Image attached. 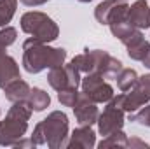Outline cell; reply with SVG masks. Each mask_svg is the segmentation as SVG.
Segmentation results:
<instances>
[{
  "label": "cell",
  "instance_id": "obj_1",
  "mask_svg": "<svg viewBox=\"0 0 150 149\" xmlns=\"http://www.w3.org/2000/svg\"><path fill=\"white\" fill-rule=\"evenodd\" d=\"M67 62V49L51 47L33 37L23 42V69L28 74H38L45 69L61 67Z\"/></svg>",
  "mask_w": 150,
  "mask_h": 149
},
{
  "label": "cell",
  "instance_id": "obj_2",
  "mask_svg": "<svg viewBox=\"0 0 150 149\" xmlns=\"http://www.w3.org/2000/svg\"><path fill=\"white\" fill-rule=\"evenodd\" d=\"M35 146L47 144L51 149L67 148L68 139V116L61 111H52L45 119L35 125L30 137Z\"/></svg>",
  "mask_w": 150,
  "mask_h": 149
},
{
  "label": "cell",
  "instance_id": "obj_3",
  "mask_svg": "<svg viewBox=\"0 0 150 149\" xmlns=\"http://www.w3.org/2000/svg\"><path fill=\"white\" fill-rule=\"evenodd\" d=\"M70 63L80 70V74H101L105 79H115L124 69L120 60L103 49H86V53L74 56Z\"/></svg>",
  "mask_w": 150,
  "mask_h": 149
},
{
  "label": "cell",
  "instance_id": "obj_4",
  "mask_svg": "<svg viewBox=\"0 0 150 149\" xmlns=\"http://www.w3.org/2000/svg\"><path fill=\"white\" fill-rule=\"evenodd\" d=\"M21 30L40 42H52L59 37V27L45 12L28 11L21 16Z\"/></svg>",
  "mask_w": 150,
  "mask_h": 149
},
{
  "label": "cell",
  "instance_id": "obj_5",
  "mask_svg": "<svg viewBox=\"0 0 150 149\" xmlns=\"http://www.w3.org/2000/svg\"><path fill=\"white\" fill-rule=\"evenodd\" d=\"M126 121V112L122 109V93L120 95H113L112 98L107 102V107L103 109V112H100L98 116V132L100 135L107 137L112 132L122 130Z\"/></svg>",
  "mask_w": 150,
  "mask_h": 149
},
{
  "label": "cell",
  "instance_id": "obj_6",
  "mask_svg": "<svg viewBox=\"0 0 150 149\" xmlns=\"http://www.w3.org/2000/svg\"><path fill=\"white\" fill-rule=\"evenodd\" d=\"M80 93L96 104H107L115 95L112 84H108L101 74H86L80 81Z\"/></svg>",
  "mask_w": 150,
  "mask_h": 149
},
{
  "label": "cell",
  "instance_id": "obj_7",
  "mask_svg": "<svg viewBox=\"0 0 150 149\" xmlns=\"http://www.w3.org/2000/svg\"><path fill=\"white\" fill-rule=\"evenodd\" d=\"M150 102V74L140 75L136 84L122 93V109L124 112H136L140 107Z\"/></svg>",
  "mask_w": 150,
  "mask_h": 149
},
{
  "label": "cell",
  "instance_id": "obj_8",
  "mask_svg": "<svg viewBox=\"0 0 150 149\" xmlns=\"http://www.w3.org/2000/svg\"><path fill=\"white\" fill-rule=\"evenodd\" d=\"M80 81H82L80 70L72 63L49 69V74H47V82L56 91H61V90H67V88H79Z\"/></svg>",
  "mask_w": 150,
  "mask_h": 149
},
{
  "label": "cell",
  "instance_id": "obj_9",
  "mask_svg": "<svg viewBox=\"0 0 150 149\" xmlns=\"http://www.w3.org/2000/svg\"><path fill=\"white\" fill-rule=\"evenodd\" d=\"M26 130L28 121L7 114L5 119L0 121V146H14L18 140L25 137Z\"/></svg>",
  "mask_w": 150,
  "mask_h": 149
},
{
  "label": "cell",
  "instance_id": "obj_10",
  "mask_svg": "<svg viewBox=\"0 0 150 149\" xmlns=\"http://www.w3.org/2000/svg\"><path fill=\"white\" fill-rule=\"evenodd\" d=\"M74 114H75V119L79 125H87V126H93L96 121H98V116H100V109H98V104L86 98L82 93L77 100L74 107Z\"/></svg>",
  "mask_w": 150,
  "mask_h": 149
},
{
  "label": "cell",
  "instance_id": "obj_11",
  "mask_svg": "<svg viewBox=\"0 0 150 149\" xmlns=\"http://www.w3.org/2000/svg\"><path fill=\"white\" fill-rule=\"evenodd\" d=\"M94 146H96V133L87 125H80L79 128H75L70 139L67 140L68 149H93Z\"/></svg>",
  "mask_w": 150,
  "mask_h": 149
},
{
  "label": "cell",
  "instance_id": "obj_12",
  "mask_svg": "<svg viewBox=\"0 0 150 149\" xmlns=\"http://www.w3.org/2000/svg\"><path fill=\"white\" fill-rule=\"evenodd\" d=\"M124 46L127 49V56L134 62H143L150 53V42L145 39L142 30H134V34L124 42Z\"/></svg>",
  "mask_w": 150,
  "mask_h": 149
},
{
  "label": "cell",
  "instance_id": "obj_13",
  "mask_svg": "<svg viewBox=\"0 0 150 149\" xmlns=\"http://www.w3.org/2000/svg\"><path fill=\"white\" fill-rule=\"evenodd\" d=\"M127 21L138 30L150 28V5L147 4V0H136L133 5H129Z\"/></svg>",
  "mask_w": 150,
  "mask_h": 149
},
{
  "label": "cell",
  "instance_id": "obj_14",
  "mask_svg": "<svg viewBox=\"0 0 150 149\" xmlns=\"http://www.w3.org/2000/svg\"><path fill=\"white\" fill-rule=\"evenodd\" d=\"M19 65L12 56H9L5 51L0 53V88L4 90L9 82L14 79H19Z\"/></svg>",
  "mask_w": 150,
  "mask_h": 149
},
{
  "label": "cell",
  "instance_id": "obj_15",
  "mask_svg": "<svg viewBox=\"0 0 150 149\" xmlns=\"http://www.w3.org/2000/svg\"><path fill=\"white\" fill-rule=\"evenodd\" d=\"M30 90H32V88L28 86V82L19 77V79H14L12 82H9V84L4 88V95H5V98H7L9 102H12V104H14V102H23V100L28 98Z\"/></svg>",
  "mask_w": 150,
  "mask_h": 149
},
{
  "label": "cell",
  "instance_id": "obj_16",
  "mask_svg": "<svg viewBox=\"0 0 150 149\" xmlns=\"http://www.w3.org/2000/svg\"><path fill=\"white\" fill-rule=\"evenodd\" d=\"M26 102L30 104L32 111L42 112L45 107H49L51 97H49V93H45V91L40 90V88H32V90H30V95H28V98H26Z\"/></svg>",
  "mask_w": 150,
  "mask_h": 149
},
{
  "label": "cell",
  "instance_id": "obj_17",
  "mask_svg": "<svg viewBox=\"0 0 150 149\" xmlns=\"http://www.w3.org/2000/svg\"><path fill=\"white\" fill-rule=\"evenodd\" d=\"M108 27H110L112 35L115 39H119L122 44L134 34V30H138V28H134V27L127 21V18H126V19H120V21H115V23H110Z\"/></svg>",
  "mask_w": 150,
  "mask_h": 149
},
{
  "label": "cell",
  "instance_id": "obj_18",
  "mask_svg": "<svg viewBox=\"0 0 150 149\" xmlns=\"http://www.w3.org/2000/svg\"><path fill=\"white\" fill-rule=\"evenodd\" d=\"M98 148H100V149H107V148H127V135H126L122 130L112 132L110 135L103 137V139L98 142Z\"/></svg>",
  "mask_w": 150,
  "mask_h": 149
},
{
  "label": "cell",
  "instance_id": "obj_19",
  "mask_svg": "<svg viewBox=\"0 0 150 149\" xmlns=\"http://www.w3.org/2000/svg\"><path fill=\"white\" fill-rule=\"evenodd\" d=\"M138 77H140V75L136 74V70H133V69H122V70L117 74L115 81H117L119 90H120L122 93H126V91H129V90L136 84Z\"/></svg>",
  "mask_w": 150,
  "mask_h": 149
},
{
  "label": "cell",
  "instance_id": "obj_20",
  "mask_svg": "<svg viewBox=\"0 0 150 149\" xmlns=\"http://www.w3.org/2000/svg\"><path fill=\"white\" fill-rule=\"evenodd\" d=\"M18 0H0V27H7L16 14Z\"/></svg>",
  "mask_w": 150,
  "mask_h": 149
},
{
  "label": "cell",
  "instance_id": "obj_21",
  "mask_svg": "<svg viewBox=\"0 0 150 149\" xmlns=\"http://www.w3.org/2000/svg\"><path fill=\"white\" fill-rule=\"evenodd\" d=\"M117 0H103L96 5L94 9V18L100 25H108V18H110V12H112L113 5H115Z\"/></svg>",
  "mask_w": 150,
  "mask_h": 149
},
{
  "label": "cell",
  "instance_id": "obj_22",
  "mask_svg": "<svg viewBox=\"0 0 150 149\" xmlns=\"http://www.w3.org/2000/svg\"><path fill=\"white\" fill-rule=\"evenodd\" d=\"M32 112L33 111H32L30 104H28L26 100H23V102H14L7 114H9V116H14V117H19V119H25V121H30Z\"/></svg>",
  "mask_w": 150,
  "mask_h": 149
},
{
  "label": "cell",
  "instance_id": "obj_23",
  "mask_svg": "<svg viewBox=\"0 0 150 149\" xmlns=\"http://www.w3.org/2000/svg\"><path fill=\"white\" fill-rule=\"evenodd\" d=\"M129 121H133V123H136L140 126L150 128V104H145L136 112H131L129 114Z\"/></svg>",
  "mask_w": 150,
  "mask_h": 149
},
{
  "label": "cell",
  "instance_id": "obj_24",
  "mask_svg": "<svg viewBox=\"0 0 150 149\" xmlns=\"http://www.w3.org/2000/svg\"><path fill=\"white\" fill-rule=\"evenodd\" d=\"M79 97H80V93L77 91V88H67V90L58 91V100L65 107H74L79 100Z\"/></svg>",
  "mask_w": 150,
  "mask_h": 149
},
{
  "label": "cell",
  "instance_id": "obj_25",
  "mask_svg": "<svg viewBox=\"0 0 150 149\" xmlns=\"http://www.w3.org/2000/svg\"><path fill=\"white\" fill-rule=\"evenodd\" d=\"M16 39H18V30L16 28H12V27H2V30H0V44L2 46H5V47H9L11 44H14L16 42Z\"/></svg>",
  "mask_w": 150,
  "mask_h": 149
},
{
  "label": "cell",
  "instance_id": "obj_26",
  "mask_svg": "<svg viewBox=\"0 0 150 149\" xmlns=\"http://www.w3.org/2000/svg\"><path fill=\"white\" fill-rule=\"evenodd\" d=\"M23 5H26V7H37V5H44V4H47L49 0H19Z\"/></svg>",
  "mask_w": 150,
  "mask_h": 149
},
{
  "label": "cell",
  "instance_id": "obj_27",
  "mask_svg": "<svg viewBox=\"0 0 150 149\" xmlns=\"http://www.w3.org/2000/svg\"><path fill=\"white\" fill-rule=\"evenodd\" d=\"M127 148H149V144H145L143 140L140 139H127Z\"/></svg>",
  "mask_w": 150,
  "mask_h": 149
},
{
  "label": "cell",
  "instance_id": "obj_28",
  "mask_svg": "<svg viewBox=\"0 0 150 149\" xmlns=\"http://www.w3.org/2000/svg\"><path fill=\"white\" fill-rule=\"evenodd\" d=\"M14 148H35V144H33V140L32 139H28V140H18L16 144H14Z\"/></svg>",
  "mask_w": 150,
  "mask_h": 149
},
{
  "label": "cell",
  "instance_id": "obj_29",
  "mask_svg": "<svg viewBox=\"0 0 150 149\" xmlns=\"http://www.w3.org/2000/svg\"><path fill=\"white\" fill-rule=\"evenodd\" d=\"M142 63H143L145 67H149V69H150V53H149V54H147V56H145V60H143Z\"/></svg>",
  "mask_w": 150,
  "mask_h": 149
},
{
  "label": "cell",
  "instance_id": "obj_30",
  "mask_svg": "<svg viewBox=\"0 0 150 149\" xmlns=\"http://www.w3.org/2000/svg\"><path fill=\"white\" fill-rule=\"evenodd\" d=\"M79 2H82V4H89V2H93V0H79Z\"/></svg>",
  "mask_w": 150,
  "mask_h": 149
},
{
  "label": "cell",
  "instance_id": "obj_31",
  "mask_svg": "<svg viewBox=\"0 0 150 149\" xmlns=\"http://www.w3.org/2000/svg\"><path fill=\"white\" fill-rule=\"evenodd\" d=\"M119 2H126V0H119Z\"/></svg>",
  "mask_w": 150,
  "mask_h": 149
}]
</instances>
